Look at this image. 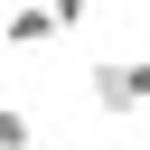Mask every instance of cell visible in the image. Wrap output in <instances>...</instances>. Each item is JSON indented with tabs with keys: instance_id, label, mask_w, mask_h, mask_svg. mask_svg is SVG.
I'll use <instances>...</instances> for the list:
<instances>
[{
	"instance_id": "3957f363",
	"label": "cell",
	"mask_w": 150,
	"mask_h": 150,
	"mask_svg": "<svg viewBox=\"0 0 150 150\" xmlns=\"http://www.w3.org/2000/svg\"><path fill=\"white\" fill-rule=\"evenodd\" d=\"M38 9H47L56 28H84V19H94V0H38Z\"/></svg>"
},
{
	"instance_id": "7a4b0ae2",
	"label": "cell",
	"mask_w": 150,
	"mask_h": 150,
	"mask_svg": "<svg viewBox=\"0 0 150 150\" xmlns=\"http://www.w3.org/2000/svg\"><path fill=\"white\" fill-rule=\"evenodd\" d=\"M47 38H56V19H47L38 0H19V9L0 19V47H47Z\"/></svg>"
},
{
	"instance_id": "277c9868",
	"label": "cell",
	"mask_w": 150,
	"mask_h": 150,
	"mask_svg": "<svg viewBox=\"0 0 150 150\" xmlns=\"http://www.w3.org/2000/svg\"><path fill=\"white\" fill-rule=\"evenodd\" d=\"M0 150H28V112L19 103H0Z\"/></svg>"
},
{
	"instance_id": "6da1fadb",
	"label": "cell",
	"mask_w": 150,
	"mask_h": 150,
	"mask_svg": "<svg viewBox=\"0 0 150 150\" xmlns=\"http://www.w3.org/2000/svg\"><path fill=\"white\" fill-rule=\"evenodd\" d=\"M84 103L112 112V122H122V112H150V56H103V66L84 75Z\"/></svg>"
}]
</instances>
